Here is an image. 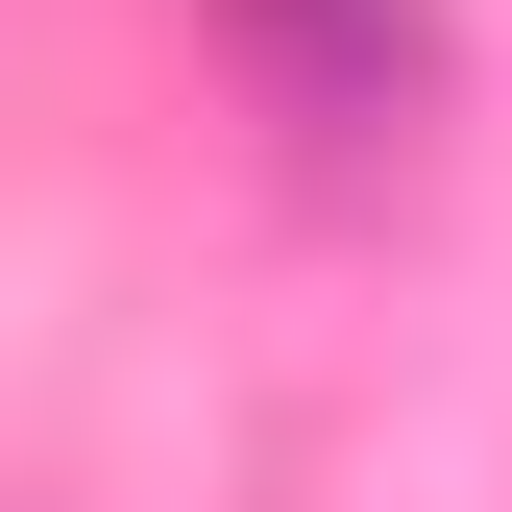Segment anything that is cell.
<instances>
[{"label":"cell","mask_w":512,"mask_h":512,"mask_svg":"<svg viewBox=\"0 0 512 512\" xmlns=\"http://www.w3.org/2000/svg\"><path fill=\"white\" fill-rule=\"evenodd\" d=\"M220 25L293 74V122H391V98L439 74V25H415V0H220Z\"/></svg>","instance_id":"6da1fadb"}]
</instances>
